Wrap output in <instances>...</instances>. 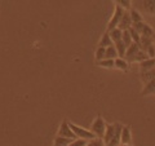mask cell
<instances>
[{"instance_id": "3", "label": "cell", "mask_w": 155, "mask_h": 146, "mask_svg": "<svg viewBox=\"0 0 155 146\" xmlns=\"http://www.w3.org/2000/svg\"><path fill=\"white\" fill-rule=\"evenodd\" d=\"M124 12H125L124 9L120 7V5L116 4V5H115V11L113 13V17H111V19H110L109 23H107V32L111 31V30H114V28H118L119 22H120V19H122Z\"/></svg>"}, {"instance_id": "5", "label": "cell", "mask_w": 155, "mask_h": 146, "mask_svg": "<svg viewBox=\"0 0 155 146\" xmlns=\"http://www.w3.org/2000/svg\"><path fill=\"white\" fill-rule=\"evenodd\" d=\"M57 136H60V137H66V138H70V140H76V136L74 134L72 129L70 128L69 121L67 120H64L61 123V127L58 129Z\"/></svg>"}, {"instance_id": "30", "label": "cell", "mask_w": 155, "mask_h": 146, "mask_svg": "<svg viewBox=\"0 0 155 146\" xmlns=\"http://www.w3.org/2000/svg\"><path fill=\"white\" fill-rule=\"evenodd\" d=\"M146 55L149 56V58H155V45H154V43L146 49Z\"/></svg>"}, {"instance_id": "22", "label": "cell", "mask_w": 155, "mask_h": 146, "mask_svg": "<svg viewBox=\"0 0 155 146\" xmlns=\"http://www.w3.org/2000/svg\"><path fill=\"white\" fill-rule=\"evenodd\" d=\"M147 58H149V56L146 55V52H143V51L140 49V52L134 56V58H133V61H132V62H140V64H141V62L146 61Z\"/></svg>"}, {"instance_id": "12", "label": "cell", "mask_w": 155, "mask_h": 146, "mask_svg": "<svg viewBox=\"0 0 155 146\" xmlns=\"http://www.w3.org/2000/svg\"><path fill=\"white\" fill-rule=\"evenodd\" d=\"M155 93V79L151 80V81H149L145 84L143 87V89L141 92V95L142 96H147V95H154Z\"/></svg>"}, {"instance_id": "23", "label": "cell", "mask_w": 155, "mask_h": 146, "mask_svg": "<svg viewBox=\"0 0 155 146\" xmlns=\"http://www.w3.org/2000/svg\"><path fill=\"white\" fill-rule=\"evenodd\" d=\"M122 41L124 43V45L125 47H129L130 44H132V38H130V34H129V30H125V31H123V35H122Z\"/></svg>"}, {"instance_id": "9", "label": "cell", "mask_w": 155, "mask_h": 146, "mask_svg": "<svg viewBox=\"0 0 155 146\" xmlns=\"http://www.w3.org/2000/svg\"><path fill=\"white\" fill-rule=\"evenodd\" d=\"M114 133H115V124H109L106 125V131H105V136H104V142L105 145H109V142L114 137Z\"/></svg>"}, {"instance_id": "15", "label": "cell", "mask_w": 155, "mask_h": 146, "mask_svg": "<svg viewBox=\"0 0 155 146\" xmlns=\"http://www.w3.org/2000/svg\"><path fill=\"white\" fill-rule=\"evenodd\" d=\"M111 45H114V43H113V40H111L109 32L106 31L104 35H102V38H101V40H100V47H102V48H109V47H111Z\"/></svg>"}, {"instance_id": "24", "label": "cell", "mask_w": 155, "mask_h": 146, "mask_svg": "<svg viewBox=\"0 0 155 146\" xmlns=\"http://www.w3.org/2000/svg\"><path fill=\"white\" fill-rule=\"evenodd\" d=\"M129 34H130V38H132V41L134 44H140V39H141V36H140V34L136 31L133 27L129 28Z\"/></svg>"}, {"instance_id": "27", "label": "cell", "mask_w": 155, "mask_h": 146, "mask_svg": "<svg viewBox=\"0 0 155 146\" xmlns=\"http://www.w3.org/2000/svg\"><path fill=\"white\" fill-rule=\"evenodd\" d=\"M87 146H106V145H105V142H104L102 138H94V140L88 141Z\"/></svg>"}, {"instance_id": "18", "label": "cell", "mask_w": 155, "mask_h": 146, "mask_svg": "<svg viewBox=\"0 0 155 146\" xmlns=\"http://www.w3.org/2000/svg\"><path fill=\"white\" fill-rule=\"evenodd\" d=\"M109 35L111 38L113 43H116V41H120L122 40V35H123V31L119 30V28H114V30L109 31Z\"/></svg>"}, {"instance_id": "20", "label": "cell", "mask_w": 155, "mask_h": 146, "mask_svg": "<svg viewBox=\"0 0 155 146\" xmlns=\"http://www.w3.org/2000/svg\"><path fill=\"white\" fill-rule=\"evenodd\" d=\"M114 47L116 48V52H118V55H119V58H124L125 51H127V47L124 45V43L122 40L116 41V43H114Z\"/></svg>"}, {"instance_id": "31", "label": "cell", "mask_w": 155, "mask_h": 146, "mask_svg": "<svg viewBox=\"0 0 155 146\" xmlns=\"http://www.w3.org/2000/svg\"><path fill=\"white\" fill-rule=\"evenodd\" d=\"M122 146H132V145H130V144H129V145H122Z\"/></svg>"}, {"instance_id": "16", "label": "cell", "mask_w": 155, "mask_h": 146, "mask_svg": "<svg viewBox=\"0 0 155 146\" xmlns=\"http://www.w3.org/2000/svg\"><path fill=\"white\" fill-rule=\"evenodd\" d=\"M153 40H151V38H145V36H141V39H140V44H138V47H140V49L141 51H143V52H146V49L153 44Z\"/></svg>"}, {"instance_id": "32", "label": "cell", "mask_w": 155, "mask_h": 146, "mask_svg": "<svg viewBox=\"0 0 155 146\" xmlns=\"http://www.w3.org/2000/svg\"><path fill=\"white\" fill-rule=\"evenodd\" d=\"M154 45H155V41H154Z\"/></svg>"}, {"instance_id": "25", "label": "cell", "mask_w": 155, "mask_h": 146, "mask_svg": "<svg viewBox=\"0 0 155 146\" xmlns=\"http://www.w3.org/2000/svg\"><path fill=\"white\" fill-rule=\"evenodd\" d=\"M105 52H106V48H102V47H98L96 51V60L97 62L105 60Z\"/></svg>"}, {"instance_id": "11", "label": "cell", "mask_w": 155, "mask_h": 146, "mask_svg": "<svg viewBox=\"0 0 155 146\" xmlns=\"http://www.w3.org/2000/svg\"><path fill=\"white\" fill-rule=\"evenodd\" d=\"M140 75H141L142 81L146 84V83H149V81H151V80L155 79V69L149 70V71H140Z\"/></svg>"}, {"instance_id": "26", "label": "cell", "mask_w": 155, "mask_h": 146, "mask_svg": "<svg viewBox=\"0 0 155 146\" xmlns=\"http://www.w3.org/2000/svg\"><path fill=\"white\" fill-rule=\"evenodd\" d=\"M98 65L101 67H105V69H113L114 67V60H102V61H100L98 62Z\"/></svg>"}, {"instance_id": "13", "label": "cell", "mask_w": 155, "mask_h": 146, "mask_svg": "<svg viewBox=\"0 0 155 146\" xmlns=\"http://www.w3.org/2000/svg\"><path fill=\"white\" fill-rule=\"evenodd\" d=\"M128 66H129V64L124 60V58H119V57H118L116 60H114V67H116L118 70L127 71V70H128Z\"/></svg>"}, {"instance_id": "29", "label": "cell", "mask_w": 155, "mask_h": 146, "mask_svg": "<svg viewBox=\"0 0 155 146\" xmlns=\"http://www.w3.org/2000/svg\"><path fill=\"white\" fill-rule=\"evenodd\" d=\"M118 5L122 7L124 11H129V8H130V2H128V0H119V2H118Z\"/></svg>"}, {"instance_id": "2", "label": "cell", "mask_w": 155, "mask_h": 146, "mask_svg": "<svg viewBox=\"0 0 155 146\" xmlns=\"http://www.w3.org/2000/svg\"><path fill=\"white\" fill-rule=\"evenodd\" d=\"M106 131V123L102 119V116H97L93 120V123L91 125V132L93 133L97 138H104Z\"/></svg>"}, {"instance_id": "28", "label": "cell", "mask_w": 155, "mask_h": 146, "mask_svg": "<svg viewBox=\"0 0 155 146\" xmlns=\"http://www.w3.org/2000/svg\"><path fill=\"white\" fill-rule=\"evenodd\" d=\"M87 144H88V141H87V140L76 138V140H74V141H72V142L70 144V146H87Z\"/></svg>"}, {"instance_id": "14", "label": "cell", "mask_w": 155, "mask_h": 146, "mask_svg": "<svg viewBox=\"0 0 155 146\" xmlns=\"http://www.w3.org/2000/svg\"><path fill=\"white\" fill-rule=\"evenodd\" d=\"M118 57H119V55H118L116 48L114 45L106 48V52H105V58H106V60H116Z\"/></svg>"}, {"instance_id": "10", "label": "cell", "mask_w": 155, "mask_h": 146, "mask_svg": "<svg viewBox=\"0 0 155 146\" xmlns=\"http://www.w3.org/2000/svg\"><path fill=\"white\" fill-rule=\"evenodd\" d=\"M153 69H155V58H147L140 64V71H149Z\"/></svg>"}, {"instance_id": "4", "label": "cell", "mask_w": 155, "mask_h": 146, "mask_svg": "<svg viewBox=\"0 0 155 146\" xmlns=\"http://www.w3.org/2000/svg\"><path fill=\"white\" fill-rule=\"evenodd\" d=\"M132 27L140 34V36H145V38H153L154 36V30L149 25H146V23H143V22L133 23Z\"/></svg>"}, {"instance_id": "1", "label": "cell", "mask_w": 155, "mask_h": 146, "mask_svg": "<svg viewBox=\"0 0 155 146\" xmlns=\"http://www.w3.org/2000/svg\"><path fill=\"white\" fill-rule=\"evenodd\" d=\"M69 125H70V128L72 129L74 134L76 136V138H81V140H87V141H91V140L97 138L96 136L91 132V129H85L83 127H80V125H76L74 123H70V121H69Z\"/></svg>"}, {"instance_id": "17", "label": "cell", "mask_w": 155, "mask_h": 146, "mask_svg": "<svg viewBox=\"0 0 155 146\" xmlns=\"http://www.w3.org/2000/svg\"><path fill=\"white\" fill-rule=\"evenodd\" d=\"M143 9L147 13L155 16V0H145L143 2Z\"/></svg>"}, {"instance_id": "21", "label": "cell", "mask_w": 155, "mask_h": 146, "mask_svg": "<svg viewBox=\"0 0 155 146\" xmlns=\"http://www.w3.org/2000/svg\"><path fill=\"white\" fill-rule=\"evenodd\" d=\"M129 16H130V19H132V25H133V23L142 22V16L137 11H136V9H132V11L129 12Z\"/></svg>"}, {"instance_id": "6", "label": "cell", "mask_w": 155, "mask_h": 146, "mask_svg": "<svg viewBox=\"0 0 155 146\" xmlns=\"http://www.w3.org/2000/svg\"><path fill=\"white\" fill-rule=\"evenodd\" d=\"M130 27H132V19H130L129 12L125 11L124 14H123V17H122V19H120V22H119L118 28H119V30H122V31H125V30H129Z\"/></svg>"}, {"instance_id": "7", "label": "cell", "mask_w": 155, "mask_h": 146, "mask_svg": "<svg viewBox=\"0 0 155 146\" xmlns=\"http://www.w3.org/2000/svg\"><path fill=\"white\" fill-rule=\"evenodd\" d=\"M140 52V47L138 44H134V43H132L128 48H127V51H125V56H124V60L127 61V62H132L133 61V58L134 56L137 55V53Z\"/></svg>"}, {"instance_id": "8", "label": "cell", "mask_w": 155, "mask_h": 146, "mask_svg": "<svg viewBox=\"0 0 155 146\" xmlns=\"http://www.w3.org/2000/svg\"><path fill=\"white\" fill-rule=\"evenodd\" d=\"M130 140H132V133H130L129 127H125V125H123L122 136H120V144H122V145H129Z\"/></svg>"}, {"instance_id": "19", "label": "cell", "mask_w": 155, "mask_h": 146, "mask_svg": "<svg viewBox=\"0 0 155 146\" xmlns=\"http://www.w3.org/2000/svg\"><path fill=\"white\" fill-rule=\"evenodd\" d=\"M74 140H70V138H66V137H60L57 136L54 138V144L53 146H70V144Z\"/></svg>"}]
</instances>
